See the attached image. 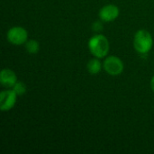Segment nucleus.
<instances>
[{
    "mask_svg": "<svg viewBox=\"0 0 154 154\" xmlns=\"http://www.w3.org/2000/svg\"><path fill=\"white\" fill-rule=\"evenodd\" d=\"M17 82V78L15 73L9 69H4L0 73V83L6 88L14 87V84Z\"/></svg>",
    "mask_w": 154,
    "mask_h": 154,
    "instance_id": "7",
    "label": "nucleus"
},
{
    "mask_svg": "<svg viewBox=\"0 0 154 154\" xmlns=\"http://www.w3.org/2000/svg\"><path fill=\"white\" fill-rule=\"evenodd\" d=\"M151 87H152V89L154 91V76L152 77V80H151Z\"/></svg>",
    "mask_w": 154,
    "mask_h": 154,
    "instance_id": "12",
    "label": "nucleus"
},
{
    "mask_svg": "<svg viewBox=\"0 0 154 154\" xmlns=\"http://www.w3.org/2000/svg\"><path fill=\"white\" fill-rule=\"evenodd\" d=\"M119 15V9L114 5H107L99 11V17L105 22H111Z\"/></svg>",
    "mask_w": 154,
    "mask_h": 154,
    "instance_id": "6",
    "label": "nucleus"
},
{
    "mask_svg": "<svg viewBox=\"0 0 154 154\" xmlns=\"http://www.w3.org/2000/svg\"><path fill=\"white\" fill-rule=\"evenodd\" d=\"M104 69L109 75L117 76L123 72L124 64L119 58L116 56H110L106 59L104 62Z\"/></svg>",
    "mask_w": 154,
    "mask_h": 154,
    "instance_id": "3",
    "label": "nucleus"
},
{
    "mask_svg": "<svg viewBox=\"0 0 154 154\" xmlns=\"http://www.w3.org/2000/svg\"><path fill=\"white\" fill-rule=\"evenodd\" d=\"M28 33L25 29L22 27H13L7 32V40L15 45H21L27 40Z\"/></svg>",
    "mask_w": 154,
    "mask_h": 154,
    "instance_id": "4",
    "label": "nucleus"
},
{
    "mask_svg": "<svg viewBox=\"0 0 154 154\" xmlns=\"http://www.w3.org/2000/svg\"><path fill=\"white\" fill-rule=\"evenodd\" d=\"M88 47L94 56L97 58H103L108 53L109 42L106 36L102 34H97L91 37L88 42Z\"/></svg>",
    "mask_w": 154,
    "mask_h": 154,
    "instance_id": "1",
    "label": "nucleus"
},
{
    "mask_svg": "<svg viewBox=\"0 0 154 154\" xmlns=\"http://www.w3.org/2000/svg\"><path fill=\"white\" fill-rule=\"evenodd\" d=\"M13 88H14L13 90H14L17 95H23V94H24L25 91H26V86H25V84H24L23 82H22V81H17V82L14 84V86Z\"/></svg>",
    "mask_w": 154,
    "mask_h": 154,
    "instance_id": "10",
    "label": "nucleus"
},
{
    "mask_svg": "<svg viewBox=\"0 0 154 154\" xmlns=\"http://www.w3.org/2000/svg\"><path fill=\"white\" fill-rule=\"evenodd\" d=\"M25 49L29 53L35 54L38 52V51L40 49V45H39L38 42H36L35 40H30L25 43Z\"/></svg>",
    "mask_w": 154,
    "mask_h": 154,
    "instance_id": "9",
    "label": "nucleus"
},
{
    "mask_svg": "<svg viewBox=\"0 0 154 154\" xmlns=\"http://www.w3.org/2000/svg\"><path fill=\"white\" fill-rule=\"evenodd\" d=\"M102 28H103V27H102V24H101L100 23H98V22L96 23L93 25V29H94L95 31H97V32H99L100 30H102Z\"/></svg>",
    "mask_w": 154,
    "mask_h": 154,
    "instance_id": "11",
    "label": "nucleus"
},
{
    "mask_svg": "<svg viewBox=\"0 0 154 154\" xmlns=\"http://www.w3.org/2000/svg\"><path fill=\"white\" fill-rule=\"evenodd\" d=\"M153 44L152 37L150 34L149 32L145 30H140L138 31L134 35V45L135 50L142 54L148 53Z\"/></svg>",
    "mask_w": 154,
    "mask_h": 154,
    "instance_id": "2",
    "label": "nucleus"
},
{
    "mask_svg": "<svg viewBox=\"0 0 154 154\" xmlns=\"http://www.w3.org/2000/svg\"><path fill=\"white\" fill-rule=\"evenodd\" d=\"M88 69L91 74H97L101 69V62L97 59L90 60L88 63Z\"/></svg>",
    "mask_w": 154,
    "mask_h": 154,
    "instance_id": "8",
    "label": "nucleus"
},
{
    "mask_svg": "<svg viewBox=\"0 0 154 154\" xmlns=\"http://www.w3.org/2000/svg\"><path fill=\"white\" fill-rule=\"evenodd\" d=\"M16 95L14 90H5L0 93V108L2 111H7L14 106Z\"/></svg>",
    "mask_w": 154,
    "mask_h": 154,
    "instance_id": "5",
    "label": "nucleus"
}]
</instances>
